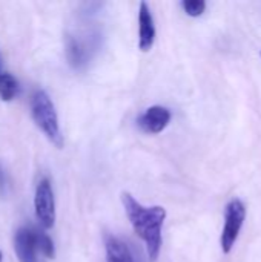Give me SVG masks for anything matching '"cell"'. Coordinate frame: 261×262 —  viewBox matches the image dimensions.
Instances as JSON below:
<instances>
[{"label":"cell","instance_id":"6da1fadb","mask_svg":"<svg viewBox=\"0 0 261 262\" xmlns=\"http://www.w3.org/2000/svg\"><path fill=\"white\" fill-rule=\"evenodd\" d=\"M122 203L125 212L131 221V226L135 235L145 243L146 253L149 259L157 261L160 250H162V229L166 220V210L162 206L154 207H143L131 193H122Z\"/></svg>","mask_w":261,"mask_h":262},{"label":"cell","instance_id":"7a4b0ae2","mask_svg":"<svg viewBox=\"0 0 261 262\" xmlns=\"http://www.w3.org/2000/svg\"><path fill=\"white\" fill-rule=\"evenodd\" d=\"M31 115L37 127L45 137L58 149L63 147V134L60 129L58 115L49 94L43 89H37L31 97Z\"/></svg>","mask_w":261,"mask_h":262},{"label":"cell","instance_id":"3957f363","mask_svg":"<svg viewBox=\"0 0 261 262\" xmlns=\"http://www.w3.org/2000/svg\"><path fill=\"white\" fill-rule=\"evenodd\" d=\"M246 218V206L242 200L234 198L228 206H226V213H225V227L222 232V238H220V244H222V250L225 255L231 253V250L234 249L238 235L242 232L243 223Z\"/></svg>","mask_w":261,"mask_h":262},{"label":"cell","instance_id":"277c9868","mask_svg":"<svg viewBox=\"0 0 261 262\" xmlns=\"http://www.w3.org/2000/svg\"><path fill=\"white\" fill-rule=\"evenodd\" d=\"M95 40L97 35H80V34H74L69 32L65 37V54H66V60L71 64L72 69H83L94 52L95 48Z\"/></svg>","mask_w":261,"mask_h":262},{"label":"cell","instance_id":"5b68a950","mask_svg":"<svg viewBox=\"0 0 261 262\" xmlns=\"http://www.w3.org/2000/svg\"><path fill=\"white\" fill-rule=\"evenodd\" d=\"M34 209H35V215L40 224L45 229H52L55 223V200H54L52 184L49 178L46 177L37 183L35 196H34Z\"/></svg>","mask_w":261,"mask_h":262},{"label":"cell","instance_id":"8992f818","mask_svg":"<svg viewBox=\"0 0 261 262\" xmlns=\"http://www.w3.org/2000/svg\"><path fill=\"white\" fill-rule=\"evenodd\" d=\"M14 250L20 262H38L37 230L28 226L20 227L14 235Z\"/></svg>","mask_w":261,"mask_h":262},{"label":"cell","instance_id":"52a82bcc","mask_svg":"<svg viewBox=\"0 0 261 262\" xmlns=\"http://www.w3.org/2000/svg\"><path fill=\"white\" fill-rule=\"evenodd\" d=\"M171 111L165 106H152L146 109L137 120L138 127L145 134H160L171 121Z\"/></svg>","mask_w":261,"mask_h":262},{"label":"cell","instance_id":"ba28073f","mask_svg":"<svg viewBox=\"0 0 261 262\" xmlns=\"http://www.w3.org/2000/svg\"><path fill=\"white\" fill-rule=\"evenodd\" d=\"M155 41V25L146 2L140 3L138 11V48L143 52L151 51Z\"/></svg>","mask_w":261,"mask_h":262},{"label":"cell","instance_id":"9c48e42d","mask_svg":"<svg viewBox=\"0 0 261 262\" xmlns=\"http://www.w3.org/2000/svg\"><path fill=\"white\" fill-rule=\"evenodd\" d=\"M105 247H106V262H132L129 247L122 239L106 235Z\"/></svg>","mask_w":261,"mask_h":262},{"label":"cell","instance_id":"30bf717a","mask_svg":"<svg viewBox=\"0 0 261 262\" xmlns=\"http://www.w3.org/2000/svg\"><path fill=\"white\" fill-rule=\"evenodd\" d=\"M17 94H18V81H17V78L12 74L5 71L0 75V97H2V100L9 101Z\"/></svg>","mask_w":261,"mask_h":262},{"label":"cell","instance_id":"8fae6325","mask_svg":"<svg viewBox=\"0 0 261 262\" xmlns=\"http://www.w3.org/2000/svg\"><path fill=\"white\" fill-rule=\"evenodd\" d=\"M37 241H38V250H40V253L45 255V258L52 259L54 255H55V247H54L52 239L46 233L37 230Z\"/></svg>","mask_w":261,"mask_h":262},{"label":"cell","instance_id":"7c38bea8","mask_svg":"<svg viewBox=\"0 0 261 262\" xmlns=\"http://www.w3.org/2000/svg\"><path fill=\"white\" fill-rule=\"evenodd\" d=\"M182 8L191 17H200L206 11V2L205 0H183Z\"/></svg>","mask_w":261,"mask_h":262},{"label":"cell","instance_id":"4fadbf2b","mask_svg":"<svg viewBox=\"0 0 261 262\" xmlns=\"http://www.w3.org/2000/svg\"><path fill=\"white\" fill-rule=\"evenodd\" d=\"M9 192V177L5 166L0 161V196H6Z\"/></svg>","mask_w":261,"mask_h":262},{"label":"cell","instance_id":"5bb4252c","mask_svg":"<svg viewBox=\"0 0 261 262\" xmlns=\"http://www.w3.org/2000/svg\"><path fill=\"white\" fill-rule=\"evenodd\" d=\"M5 71H3V68H2V55H0V75L3 74Z\"/></svg>","mask_w":261,"mask_h":262},{"label":"cell","instance_id":"9a60e30c","mask_svg":"<svg viewBox=\"0 0 261 262\" xmlns=\"http://www.w3.org/2000/svg\"><path fill=\"white\" fill-rule=\"evenodd\" d=\"M2 258H3V256H2V252H0V262H2Z\"/></svg>","mask_w":261,"mask_h":262}]
</instances>
